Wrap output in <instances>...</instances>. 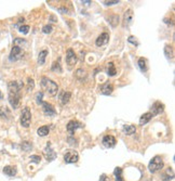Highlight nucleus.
I'll use <instances>...</instances> for the list:
<instances>
[{"label":"nucleus","mask_w":175,"mask_h":181,"mask_svg":"<svg viewBox=\"0 0 175 181\" xmlns=\"http://www.w3.org/2000/svg\"><path fill=\"white\" fill-rule=\"evenodd\" d=\"M76 77H77L78 79H80V80H82L83 78H85V77H87V73H85V71L81 70V68L77 70V72H76Z\"/></svg>","instance_id":"30"},{"label":"nucleus","mask_w":175,"mask_h":181,"mask_svg":"<svg viewBox=\"0 0 175 181\" xmlns=\"http://www.w3.org/2000/svg\"><path fill=\"white\" fill-rule=\"evenodd\" d=\"M79 159V154L75 150H67V152L64 155V161L66 164H74L77 163Z\"/></svg>","instance_id":"5"},{"label":"nucleus","mask_w":175,"mask_h":181,"mask_svg":"<svg viewBox=\"0 0 175 181\" xmlns=\"http://www.w3.org/2000/svg\"><path fill=\"white\" fill-rule=\"evenodd\" d=\"M2 99V93H1V91H0V100Z\"/></svg>","instance_id":"43"},{"label":"nucleus","mask_w":175,"mask_h":181,"mask_svg":"<svg viewBox=\"0 0 175 181\" xmlns=\"http://www.w3.org/2000/svg\"><path fill=\"white\" fill-rule=\"evenodd\" d=\"M26 45V40L23 38H16L14 40V46H19V47L23 48V46Z\"/></svg>","instance_id":"31"},{"label":"nucleus","mask_w":175,"mask_h":181,"mask_svg":"<svg viewBox=\"0 0 175 181\" xmlns=\"http://www.w3.org/2000/svg\"><path fill=\"white\" fill-rule=\"evenodd\" d=\"M30 161L33 163H36V164H39L41 161V157L39 155H31L30 156Z\"/></svg>","instance_id":"35"},{"label":"nucleus","mask_w":175,"mask_h":181,"mask_svg":"<svg viewBox=\"0 0 175 181\" xmlns=\"http://www.w3.org/2000/svg\"><path fill=\"white\" fill-rule=\"evenodd\" d=\"M47 55H48V50H42V51H40V53H39V57H38V63L40 64V65L44 64Z\"/></svg>","instance_id":"25"},{"label":"nucleus","mask_w":175,"mask_h":181,"mask_svg":"<svg viewBox=\"0 0 175 181\" xmlns=\"http://www.w3.org/2000/svg\"><path fill=\"white\" fill-rule=\"evenodd\" d=\"M49 131H50V127H49V126H42V127L38 128L37 134H38V136H40V137H46L49 134Z\"/></svg>","instance_id":"21"},{"label":"nucleus","mask_w":175,"mask_h":181,"mask_svg":"<svg viewBox=\"0 0 175 181\" xmlns=\"http://www.w3.org/2000/svg\"><path fill=\"white\" fill-rule=\"evenodd\" d=\"M162 180L163 181H170L172 180L173 178H174V172H173V169L171 168V167H169V168L166 169V172L164 174H162Z\"/></svg>","instance_id":"19"},{"label":"nucleus","mask_w":175,"mask_h":181,"mask_svg":"<svg viewBox=\"0 0 175 181\" xmlns=\"http://www.w3.org/2000/svg\"><path fill=\"white\" fill-rule=\"evenodd\" d=\"M52 26L51 25H46L43 26V28H42V32L44 33V34H50L51 32H52Z\"/></svg>","instance_id":"37"},{"label":"nucleus","mask_w":175,"mask_h":181,"mask_svg":"<svg viewBox=\"0 0 175 181\" xmlns=\"http://www.w3.org/2000/svg\"><path fill=\"white\" fill-rule=\"evenodd\" d=\"M108 23H109V24L113 26V27H116L117 24L119 23V15H116V14H114V15H110L109 19H108Z\"/></svg>","instance_id":"27"},{"label":"nucleus","mask_w":175,"mask_h":181,"mask_svg":"<svg viewBox=\"0 0 175 181\" xmlns=\"http://www.w3.org/2000/svg\"><path fill=\"white\" fill-rule=\"evenodd\" d=\"M114 91V86L113 84H109V83H106V84H103L100 86V92L102 94H105V95H110L113 93Z\"/></svg>","instance_id":"13"},{"label":"nucleus","mask_w":175,"mask_h":181,"mask_svg":"<svg viewBox=\"0 0 175 181\" xmlns=\"http://www.w3.org/2000/svg\"><path fill=\"white\" fill-rule=\"evenodd\" d=\"M23 54H24L23 48L19 47V46H14V45H13L12 50H11V52H10L9 60L11 61V62L17 61V60H20V59L23 57Z\"/></svg>","instance_id":"6"},{"label":"nucleus","mask_w":175,"mask_h":181,"mask_svg":"<svg viewBox=\"0 0 175 181\" xmlns=\"http://www.w3.org/2000/svg\"><path fill=\"white\" fill-rule=\"evenodd\" d=\"M23 84L17 81H10L8 84V92H9V102L13 108H17L21 101V89Z\"/></svg>","instance_id":"1"},{"label":"nucleus","mask_w":175,"mask_h":181,"mask_svg":"<svg viewBox=\"0 0 175 181\" xmlns=\"http://www.w3.org/2000/svg\"><path fill=\"white\" fill-rule=\"evenodd\" d=\"M109 40V34L108 33H103V34H101L98 36V38L96 39V41H95V45L97 47H102V46L106 45L107 42Z\"/></svg>","instance_id":"15"},{"label":"nucleus","mask_w":175,"mask_h":181,"mask_svg":"<svg viewBox=\"0 0 175 181\" xmlns=\"http://www.w3.org/2000/svg\"><path fill=\"white\" fill-rule=\"evenodd\" d=\"M0 115H1V117L3 118H8L10 116V111L6 106H1L0 108Z\"/></svg>","instance_id":"29"},{"label":"nucleus","mask_w":175,"mask_h":181,"mask_svg":"<svg viewBox=\"0 0 175 181\" xmlns=\"http://www.w3.org/2000/svg\"><path fill=\"white\" fill-rule=\"evenodd\" d=\"M16 172H17V169H16L15 166H6L3 168V174L9 176V177H14L16 175Z\"/></svg>","instance_id":"17"},{"label":"nucleus","mask_w":175,"mask_h":181,"mask_svg":"<svg viewBox=\"0 0 175 181\" xmlns=\"http://www.w3.org/2000/svg\"><path fill=\"white\" fill-rule=\"evenodd\" d=\"M33 148V145H31L30 143L28 142V141H24V142L22 143V149L25 151V152H28L29 150Z\"/></svg>","instance_id":"33"},{"label":"nucleus","mask_w":175,"mask_h":181,"mask_svg":"<svg viewBox=\"0 0 175 181\" xmlns=\"http://www.w3.org/2000/svg\"><path fill=\"white\" fill-rule=\"evenodd\" d=\"M35 87V81L33 78H27V90L28 91H31V90L34 89Z\"/></svg>","instance_id":"32"},{"label":"nucleus","mask_w":175,"mask_h":181,"mask_svg":"<svg viewBox=\"0 0 175 181\" xmlns=\"http://www.w3.org/2000/svg\"><path fill=\"white\" fill-rule=\"evenodd\" d=\"M19 31L21 33H23V34H27V33L29 32V26L28 25H23L20 27Z\"/></svg>","instance_id":"36"},{"label":"nucleus","mask_w":175,"mask_h":181,"mask_svg":"<svg viewBox=\"0 0 175 181\" xmlns=\"http://www.w3.org/2000/svg\"><path fill=\"white\" fill-rule=\"evenodd\" d=\"M164 166V163H163V159L161 156L157 155L155 157L151 158V161L148 164V170H149L151 174H155V172H159L163 168Z\"/></svg>","instance_id":"3"},{"label":"nucleus","mask_w":175,"mask_h":181,"mask_svg":"<svg viewBox=\"0 0 175 181\" xmlns=\"http://www.w3.org/2000/svg\"><path fill=\"white\" fill-rule=\"evenodd\" d=\"M153 114L150 113V112H148V113H145V114H143L141 116V118H140V125L141 126H144V125H146L147 123H149L150 119L153 118Z\"/></svg>","instance_id":"18"},{"label":"nucleus","mask_w":175,"mask_h":181,"mask_svg":"<svg viewBox=\"0 0 175 181\" xmlns=\"http://www.w3.org/2000/svg\"><path fill=\"white\" fill-rule=\"evenodd\" d=\"M135 37H133V36H131V37H129V42H131V44H133V45L135 46H138V42L136 41V39L134 40Z\"/></svg>","instance_id":"40"},{"label":"nucleus","mask_w":175,"mask_h":181,"mask_svg":"<svg viewBox=\"0 0 175 181\" xmlns=\"http://www.w3.org/2000/svg\"><path fill=\"white\" fill-rule=\"evenodd\" d=\"M114 175H115L116 181H124L123 180V177H122V168L121 167H116L115 170H114Z\"/></svg>","instance_id":"23"},{"label":"nucleus","mask_w":175,"mask_h":181,"mask_svg":"<svg viewBox=\"0 0 175 181\" xmlns=\"http://www.w3.org/2000/svg\"><path fill=\"white\" fill-rule=\"evenodd\" d=\"M137 64H138V67H140V70L142 71V72H147V61H146V59H144V57H141V59H138V62H137Z\"/></svg>","instance_id":"22"},{"label":"nucleus","mask_w":175,"mask_h":181,"mask_svg":"<svg viewBox=\"0 0 175 181\" xmlns=\"http://www.w3.org/2000/svg\"><path fill=\"white\" fill-rule=\"evenodd\" d=\"M103 3L105 6H113V4L119 3V0H114V1H108V0H106V1H103Z\"/></svg>","instance_id":"38"},{"label":"nucleus","mask_w":175,"mask_h":181,"mask_svg":"<svg viewBox=\"0 0 175 181\" xmlns=\"http://www.w3.org/2000/svg\"><path fill=\"white\" fill-rule=\"evenodd\" d=\"M67 140H68V143L70 144V145H77V144H78V143H77V140L74 139V138H72V137H69Z\"/></svg>","instance_id":"39"},{"label":"nucleus","mask_w":175,"mask_h":181,"mask_svg":"<svg viewBox=\"0 0 175 181\" xmlns=\"http://www.w3.org/2000/svg\"><path fill=\"white\" fill-rule=\"evenodd\" d=\"M83 127V125L80 123V121H70L67 124V131H68L70 134H74V132H75L77 129H79V128H82Z\"/></svg>","instance_id":"11"},{"label":"nucleus","mask_w":175,"mask_h":181,"mask_svg":"<svg viewBox=\"0 0 175 181\" xmlns=\"http://www.w3.org/2000/svg\"><path fill=\"white\" fill-rule=\"evenodd\" d=\"M51 70L53 71V72H57V73H62L63 72V68L61 66V63H59V59L57 61H55L53 64H52V67H51Z\"/></svg>","instance_id":"28"},{"label":"nucleus","mask_w":175,"mask_h":181,"mask_svg":"<svg viewBox=\"0 0 175 181\" xmlns=\"http://www.w3.org/2000/svg\"><path fill=\"white\" fill-rule=\"evenodd\" d=\"M43 155H44V157H46V159H47L48 162H52V161H54V159L56 158V153L53 151L52 145H51L50 142H48L47 145H46V148H44Z\"/></svg>","instance_id":"7"},{"label":"nucleus","mask_w":175,"mask_h":181,"mask_svg":"<svg viewBox=\"0 0 175 181\" xmlns=\"http://www.w3.org/2000/svg\"><path fill=\"white\" fill-rule=\"evenodd\" d=\"M100 181H108V177H107V176L105 175V174H103V175L101 176Z\"/></svg>","instance_id":"41"},{"label":"nucleus","mask_w":175,"mask_h":181,"mask_svg":"<svg viewBox=\"0 0 175 181\" xmlns=\"http://www.w3.org/2000/svg\"><path fill=\"white\" fill-rule=\"evenodd\" d=\"M132 19H133V11L131 9L127 10L124 12V15H123V20H122V26L123 27H128L131 24Z\"/></svg>","instance_id":"12"},{"label":"nucleus","mask_w":175,"mask_h":181,"mask_svg":"<svg viewBox=\"0 0 175 181\" xmlns=\"http://www.w3.org/2000/svg\"><path fill=\"white\" fill-rule=\"evenodd\" d=\"M41 87H42V89L46 91L48 95H50V97H53L59 91V86H57V84L53 80L49 79L48 77L43 76L41 78Z\"/></svg>","instance_id":"2"},{"label":"nucleus","mask_w":175,"mask_h":181,"mask_svg":"<svg viewBox=\"0 0 175 181\" xmlns=\"http://www.w3.org/2000/svg\"><path fill=\"white\" fill-rule=\"evenodd\" d=\"M41 106H42V111H43L44 115L47 116H54L56 114V111L52 104H50L49 102H42L41 103Z\"/></svg>","instance_id":"8"},{"label":"nucleus","mask_w":175,"mask_h":181,"mask_svg":"<svg viewBox=\"0 0 175 181\" xmlns=\"http://www.w3.org/2000/svg\"><path fill=\"white\" fill-rule=\"evenodd\" d=\"M70 97H72V93H70L69 91L63 92L62 97H61V102H62V104H66V103H68Z\"/></svg>","instance_id":"26"},{"label":"nucleus","mask_w":175,"mask_h":181,"mask_svg":"<svg viewBox=\"0 0 175 181\" xmlns=\"http://www.w3.org/2000/svg\"><path fill=\"white\" fill-rule=\"evenodd\" d=\"M103 144L104 146H106V148H114V146L116 145L117 143V140L116 138L114 136H110V134H108V136H105L103 138Z\"/></svg>","instance_id":"14"},{"label":"nucleus","mask_w":175,"mask_h":181,"mask_svg":"<svg viewBox=\"0 0 175 181\" xmlns=\"http://www.w3.org/2000/svg\"><path fill=\"white\" fill-rule=\"evenodd\" d=\"M164 54L166 55V57H168V59H173V55H174V51H173L172 46L166 45V47H164Z\"/></svg>","instance_id":"24"},{"label":"nucleus","mask_w":175,"mask_h":181,"mask_svg":"<svg viewBox=\"0 0 175 181\" xmlns=\"http://www.w3.org/2000/svg\"><path fill=\"white\" fill-rule=\"evenodd\" d=\"M42 98H43V93L42 92H38L37 94H36V102H37L38 104H41L42 103Z\"/></svg>","instance_id":"34"},{"label":"nucleus","mask_w":175,"mask_h":181,"mask_svg":"<svg viewBox=\"0 0 175 181\" xmlns=\"http://www.w3.org/2000/svg\"><path fill=\"white\" fill-rule=\"evenodd\" d=\"M107 74H108L109 76H115L117 74L116 67H115L114 62H109V63L107 64Z\"/></svg>","instance_id":"20"},{"label":"nucleus","mask_w":175,"mask_h":181,"mask_svg":"<svg viewBox=\"0 0 175 181\" xmlns=\"http://www.w3.org/2000/svg\"><path fill=\"white\" fill-rule=\"evenodd\" d=\"M122 132L125 136H131V134L136 132V127H135L134 125H124L122 127Z\"/></svg>","instance_id":"16"},{"label":"nucleus","mask_w":175,"mask_h":181,"mask_svg":"<svg viewBox=\"0 0 175 181\" xmlns=\"http://www.w3.org/2000/svg\"><path fill=\"white\" fill-rule=\"evenodd\" d=\"M66 62H67L69 67H72L77 63V55H76L72 49H68L66 52Z\"/></svg>","instance_id":"9"},{"label":"nucleus","mask_w":175,"mask_h":181,"mask_svg":"<svg viewBox=\"0 0 175 181\" xmlns=\"http://www.w3.org/2000/svg\"><path fill=\"white\" fill-rule=\"evenodd\" d=\"M31 121V112L29 108H24L22 111V115H21V125L24 128H28Z\"/></svg>","instance_id":"4"},{"label":"nucleus","mask_w":175,"mask_h":181,"mask_svg":"<svg viewBox=\"0 0 175 181\" xmlns=\"http://www.w3.org/2000/svg\"><path fill=\"white\" fill-rule=\"evenodd\" d=\"M83 3H85V4H89V3H91V1H83Z\"/></svg>","instance_id":"42"},{"label":"nucleus","mask_w":175,"mask_h":181,"mask_svg":"<svg viewBox=\"0 0 175 181\" xmlns=\"http://www.w3.org/2000/svg\"><path fill=\"white\" fill-rule=\"evenodd\" d=\"M163 111H164V104L159 101H157V102H155L153 104V106H151V112H150V113L153 114V116H156V115L161 114Z\"/></svg>","instance_id":"10"}]
</instances>
